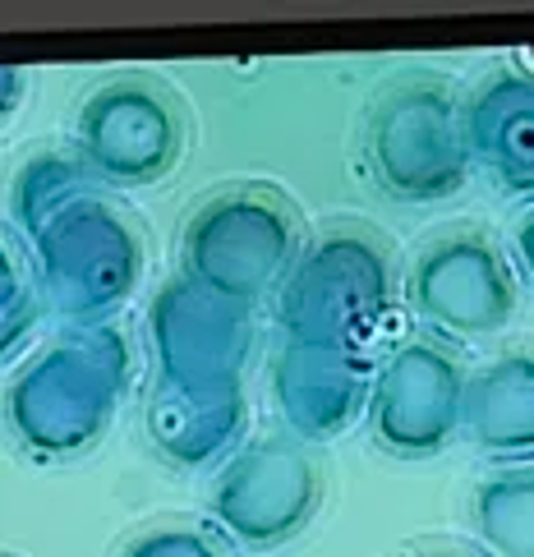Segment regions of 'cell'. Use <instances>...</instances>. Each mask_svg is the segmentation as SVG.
Segmentation results:
<instances>
[{"instance_id":"6da1fadb","label":"cell","mask_w":534,"mask_h":557,"mask_svg":"<svg viewBox=\"0 0 534 557\" xmlns=\"http://www.w3.org/2000/svg\"><path fill=\"white\" fill-rule=\"evenodd\" d=\"M129 387V350L115 327H74L10 383L5 414L18 447L74 461L107 437Z\"/></svg>"},{"instance_id":"7a4b0ae2","label":"cell","mask_w":534,"mask_h":557,"mask_svg":"<svg viewBox=\"0 0 534 557\" xmlns=\"http://www.w3.org/2000/svg\"><path fill=\"white\" fill-rule=\"evenodd\" d=\"M364 166L392 203H443L461 194L474 152L457 88L438 74H406L387 84L369 107Z\"/></svg>"},{"instance_id":"3957f363","label":"cell","mask_w":534,"mask_h":557,"mask_svg":"<svg viewBox=\"0 0 534 557\" xmlns=\"http://www.w3.org/2000/svg\"><path fill=\"white\" fill-rule=\"evenodd\" d=\"M392 309V268L378 235L332 226L313 240L286 286L276 290V323L286 342L360 355Z\"/></svg>"},{"instance_id":"277c9868","label":"cell","mask_w":534,"mask_h":557,"mask_svg":"<svg viewBox=\"0 0 534 557\" xmlns=\"http://www.w3.org/2000/svg\"><path fill=\"white\" fill-rule=\"evenodd\" d=\"M37 290L55 318L107 327L144 282V235L102 194H84L33 235Z\"/></svg>"},{"instance_id":"5b68a950","label":"cell","mask_w":534,"mask_h":557,"mask_svg":"<svg viewBox=\"0 0 534 557\" xmlns=\"http://www.w3.org/2000/svg\"><path fill=\"white\" fill-rule=\"evenodd\" d=\"M181 253L185 276L253 305L282 290L300 263V212L263 185H231L194 208Z\"/></svg>"},{"instance_id":"8992f818","label":"cell","mask_w":534,"mask_h":557,"mask_svg":"<svg viewBox=\"0 0 534 557\" xmlns=\"http://www.w3.org/2000/svg\"><path fill=\"white\" fill-rule=\"evenodd\" d=\"M78 157L102 185L144 189L181 166L185 115L175 97L152 78H111L78 111Z\"/></svg>"},{"instance_id":"52a82bcc","label":"cell","mask_w":534,"mask_h":557,"mask_svg":"<svg viewBox=\"0 0 534 557\" xmlns=\"http://www.w3.org/2000/svg\"><path fill=\"white\" fill-rule=\"evenodd\" d=\"M323 503V474L300 443L259 437L216 470L208 516L245 548H276L295 540Z\"/></svg>"},{"instance_id":"ba28073f","label":"cell","mask_w":534,"mask_h":557,"mask_svg":"<svg viewBox=\"0 0 534 557\" xmlns=\"http://www.w3.org/2000/svg\"><path fill=\"white\" fill-rule=\"evenodd\" d=\"M406 300L420 323L451 342H484L517 313V276L480 231H451L410 258Z\"/></svg>"},{"instance_id":"9c48e42d","label":"cell","mask_w":534,"mask_h":557,"mask_svg":"<svg viewBox=\"0 0 534 557\" xmlns=\"http://www.w3.org/2000/svg\"><path fill=\"white\" fill-rule=\"evenodd\" d=\"M148 342L162 383L181 387H240L253 355V313L194 276H175L152 295Z\"/></svg>"},{"instance_id":"30bf717a","label":"cell","mask_w":534,"mask_h":557,"mask_svg":"<svg viewBox=\"0 0 534 557\" xmlns=\"http://www.w3.org/2000/svg\"><path fill=\"white\" fill-rule=\"evenodd\" d=\"M470 377L433 342H406L383 360L369 396V433L401 461H429L465 429Z\"/></svg>"},{"instance_id":"8fae6325","label":"cell","mask_w":534,"mask_h":557,"mask_svg":"<svg viewBox=\"0 0 534 557\" xmlns=\"http://www.w3.org/2000/svg\"><path fill=\"white\" fill-rule=\"evenodd\" d=\"M373 373L364 355L319 350L286 342L272 360V401L295 437L305 443H327L346 433L360 414H369Z\"/></svg>"},{"instance_id":"7c38bea8","label":"cell","mask_w":534,"mask_h":557,"mask_svg":"<svg viewBox=\"0 0 534 557\" xmlns=\"http://www.w3.org/2000/svg\"><path fill=\"white\" fill-rule=\"evenodd\" d=\"M249 424L245 387H181L157 383L148 392L144 429L148 443L166 456L171 466L199 470L216 461L231 443H240Z\"/></svg>"},{"instance_id":"4fadbf2b","label":"cell","mask_w":534,"mask_h":557,"mask_svg":"<svg viewBox=\"0 0 534 557\" xmlns=\"http://www.w3.org/2000/svg\"><path fill=\"white\" fill-rule=\"evenodd\" d=\"M470 152L507 194H534V74H488L465 102Z\"/></svg>"},{"instance_id":"5bb4252c","label":"cell","mask_w":534,"mask_h":557,"mask_svg":"<svg viewBox=\"0 0 534 557\" xmlns=\"http://www.w3.org/2000/svg\"><path fill=\"white\" fill-rule=\"evenodd\" d=\"M465 433L498 466L525 470L534 461V350H507L470 373Z\"/></svg>"},{"instance_id":"9a60e30c","label":"cell","mask_w":534,"mask_h":557,"mask_svg":"<svg viewBox=\"0 0 534 557\" xmlns=\"http://www.w3.org/2000/svg\"><path fill=\"white\" fill-rule=\"evenodd\" d=\"M470 516L498 557H534V470H498L480 480Z\"/></svg>"},{"instance_id":"2e32d148","label":"cell","mask_w":534,"mask_h":557,"mask_svg":"<svg viewBox=\"0 0 534 557\" xmlns=\"http://www.w3.org/2000/svg\"><path fill=\"white\" fill-rule=\"evenodd\" d=\"M97 175L88 171L84 157H70V152H37L28 157L24 166L14 171V185H10V216L18 231L37 235L61 208H70L74 198L92 194Z\"/></svg>"},{"instance_id":"e0dca14e","label":"cell","mask_w":534,"mask_h":557,"mask_svg":"<svg viewBox=\"0 0 534 557\" xmlns=\"http://www.w3.org/2000/svg\"><path fill=\"white\" fill-rule=\"evenodd\" d=\"M0 327H5V355L18 350V342H28V332L37 327V300H42V290H37L28 276H18V263L5 253V263H0Z\"/></svg>"},{"instance_id":"ac0fdd59","label":"cell","mask_w":534,"mask_h":557,"mask_svg":"<svg viewBox=\"0 0 534 557\" xmlns=\"http://www.w3.org/2000/svg\"><path fill=\"white\" fill-rule=\"evenodd\" d=\"M121 557H222L203 530H189V525H166V530H152L144 540H134Z\"/></svg>"},{"instance_id":"d6986e66","label":"cell","mask_w":534,"mask_h":557,"mask_svg":"<svg viewBox=\"0 0 534 557\" xmlns=\"http://www.w3.org/2000/svg\"><path fill=\"white\" fill-rule=\"evenodd\" d=\"M517 258H521L525 276L534 282V212H525L521 222H517Z\"/></svg>"},{"instance_id":"ffe728a7","label":"cell","mask_w":534,"mask_h":557,"mask_svg":"<svg viewBox=\"0 0 534 557\" xmlns=\"http://www.w3.org/2000/svg\"><path fill=\"white\" fill-rule=\"evenodd\" d=\"M406 557H470V553L447 548V544H433V548H414V553H406Z\"/></svg>"}]
</instances>
